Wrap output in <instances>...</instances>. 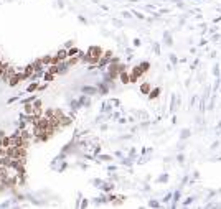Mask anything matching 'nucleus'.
I'll list each match as a JSON object with an SVG mask.
<instances>
[{
    "mask_svg": "<svg viewBox=\"0 0 221 209\" xmlns=\"http://www.w3.org/2000/svg\"><path fill=\"white\" fill-rule=\"evenodd\" d=\"M103 54H104V51L101 50L99 46H91L86 53L81 54V61L87 63V64H94V66H96L97 63H99V60L103 58Z\"/></svg>",
    "mask_w": 221,
    "mask_h": 209,
    "instance_id": "f257e3e1",
    "label": "nucleus"
},
{
    "mask_svg": "<svg viewBox=\"0 0 221 209\" xmlns=\"http://www.w3.org/2000/svg\"><path fill=\"white\" fill-rule=\"evenodd\" d=\"M23 79H27L25 72H23V71H17L15 74H13L12 78H10L8 86H10V88H15V86H17V84H20V82H22Z\"/></svg>",
    "mask_w": 221,
    "mask_h": 209,
    "instance_id": "f03ea898",
    "label": "nucleus"
},
{
    "mask_svg": "<svg viewBox=\"0 0 221 209\" xmlns=\"http://www.w3.org/2000/svg\"><path fill=\"white\" fill-rule=\"evenodd\" d=\"M17 72V69L13 68V66H8V64H5V69H3V74H2V78H0V81H3V82H8L10 81V78H12L13 74Z\"/></svg>",
    "mask_w": 221,
    "mask_h": 209,
    "instance_id": "7ed1b4c3",
    "label": "nucleus"
},
{
    "mask_svg": "<svg viewBox=\"0 0 221 209\" xmlns=\"http://www.w3.org/2000/svg\"><path fill=\"white\" fill-rule=\"evenodd\" d=\"M142 74H144V71L140 69V66L137 64L134 69H132V72H131V82H137L140 78H142Z\"/></svg>",
    "mask_w": 221,
    "mask_h": 209,
    "instance_id": "20e7f679",
    "label": "nucleus"
},
{
    "mask_svg": "<svg viewBox=\"0 0 221 209\" xmlns=\"http://www.w3.org/2000/svg\"><path fill=\"white\" fill-rule=\"evenodd\" d=\"M23 72H25V76H27V79H31V76L35 74V64L31 63V64H28V66H25V69H23Z\"/></svg>",
    "mask_w": 221,
    "mask_h": 209,
    "instance_id": "39448f33",
    "label": "nucleus"
},
{
    "mask_svg": "<svg viewBox=\"0 0 221 209\" xmlns=\"http://www.w3.org/2000/svg\"><path fill=\"white\" fill-rule=\"evenodd\" d=\"M56 56H58V60H59V61H66V60H68V58H69V54H68V50H66V48H63V50H59Z\"/></svg>",
    "mask_w": 221,
    "mask_h": 209,
    "instance_id": "423d86ee",
    "label": "nucleus"
},
{
    "mask_svg": "<svg viewBox=\"0 0 221 209\" xmlns=\"http://www.w3.org/2000/svg\"><path fill=\"white\" fill-rule=\"evenodd\" d=\"M119 78H121V81L124 82V84H127V82H131V74H129L127 71H122L121 74H119Z\"/></svg>",
    "mask_w": 221,
    "mask_h": 209,
    "instance_id": "0eeeda50",
    "label": "nucleus"
},
{
    "mask_svg": "<svg viewBox=\"0 0 221 209\" xmlns=\"http://www.w3.org/2000/svg\"><path fill=\"white\" fill-rule=\"evenodd\" d=\"M159 96H160V88H155V89H152V91L149 92V99H150V100L157 99Z\"/></svg>",
    "mask_w": 221,
    "mask_h": 209,
    "instance_id": "6e6552de",
    "label": "nucleus"
},
{
    "mask_svg": "<svg viewBox=\"0 0 221 209\" xmlns=\"http://www.w3.org/2000/svg\"><path fill=\"white\" fill-rule=\"evenodd\" d=\"M31 115L35 117V119H40V117H43V109L41 107H35V110H33V114Z\"/></svg>",
    "mask_w": 221,
    "mask_h": 209,
    "instance_id": "1a4fd4ad",
    "label": "nucleus"
},
{
    "mask_svg": "<svg viewBox=\"0 0 221 209\" xmlns=\"http://www.w3.org/2000/svg\"><path fill=\"white\" fill-rule=\"evenodd\" d=\"M140 92L142 94H149L150 92V84L149 82H144V84L140 86Z\"/></svg>",
    "mask_w": 221,
    "mask_h": 209,
    "instance_id": "9d476101",
    "label": "nucleus"
},
{
    "mask_svg": "<svg viewBox=\"0 0 221 209\" xmlns=\"http://www.w3.org/2000/svg\"><path fill=\"white\" fill-rule=\"evenodd\" d=\"M71 122H73L71 117H65V115H63L61 117V127H66V125H69Z\"/></svg>",
    "mask_w": 221,
    "mask_h": 209,
    "instance_id": "9b49d317",
    "label": "nucleus"
},
{
    "mask_svg": "<svg viewBox=\"0 0 221 209\" xmlns=\"http://www.w3.org/2000/svg\"><path fill=\"white\" fill-rule=\"evenodd\" d=\"M55 76H56V74H53V72H50V71H46V72L43 74V79H45V81H53Z\"/></svg>",
    "mask_w": 221,
    "mask_h": 209,
    "instance_id": "f8f14e48",
    "label": "nucleus"
},
{
    "mask_svg": "<svg viewBox=\"0 0 221 209\" xmlns=\"http://www.w3.org/2000/svg\"><path fill=\"white\" fill-rule=\"evenodd\" d=\"M163 38H165V43L168 45V46H170V45H173V41H172V35L168 33V31H165V33H163Z\"/></svg>",
    "mask_w": 221,
    "mask_h": 209,
    "instance_id": "ddd939ff",
    "label": "nucleus"
},
{
    "mask_svg": "<svg viewBox=\"0 0 221 209\" xmlns=\"http://www.w3.org/2000/svg\"><path fill=\"white\" fill-rule=\"evenodd\" d=\"M140 69H142V71L144 72H147V71H149V68H150V63L149 61H144V63H140Z\"/></svg>",
    "mask_w": 221,
    "mask_h": 209,
    "instance_id": "4468645a",
    "label": "nucleus"
},
{
    "mask_svg": "<svg viewBox=\"0 0 221 209\" xmlns=\"http://www.w3.org/2000/svg\"><path fill=\"white\" fill-rule=\"evenodd\" d=\"M68 54L69 56H76V54H79V50L74 48V46H71V48H68Z\"/></svg>",
    "mask_w": 221,
    "mask_h": 209,
    "instance_id": "2eb2a0df",
    "label": "nucleus"
},
{
    "mask_svg": "<svg viewBox=\"0 0 221 209\" xmlns=\"http://www.w3.org/2000/svg\"><path fill=\"white\" fill-rule=\"evenodd\" d=\"M188 137H190V128H183V130H182L180 138H182V140H185V138H188Z\"/></svg>",
    "mask_w": 221,
    "mask_h": 209,
    "instance_id": "dca6fc26",
    "label": "nucleus"
},
{
    "mask_svg": "<svg viewBox=\"0 0 221 209\" xmlns=\"http://www.w3.org/2000/svg\"><path fill=\"white\" fill-rule=\"evenodd\" d=\"M83 92H86V94H96L97 89L96 88H83Z\"/></svg>",
    "mask_w": 221,
    "mask_h": 209,
    "instance_id": "f3484780",
    "label": "nucleus"
},
{
    "mask_svg": "<svg viewBox=\"0 0 221 209\" xmlns=\"http://www.w3.org/2000/svg\"><path fill=\"white\" fill-rule=\"evenodd\" d=\"M38 89V82H31V84L30 86H28V92H33V91H36Z\"/></svg>",
    "mask_w": 221,
    "mask_h": 209,
    "instance_id": "a211bd4d",
    "label": "nucleus"
},
{
    "mask_svg": "<svg viewBox=\"0 0 221 209\" xmlns=\"http://www.w3.org/2000/svg\"><path fill=\"white\" fill-rule=\"evenodd\" d=\"M175 109H177V96L172 97V107H170V110H172V112H175Z\"/></svg>",
    "mask_w": 221,
    "mask_h": 209,
    "instance_id": "6ab92c4d",
    "label": "nucleus"
},
{
    "mask_svg": "<svg viewBox=\"0 0 221 209\" xmlns=\"http://www.w3.org/2000/svg\"><path fill=\"white\" fill-rule=\"evenodd\" d=\"M41 61L45 63V66H50L51 64V56H43V58H41Z\"/></svg>",
    "mask_w": 221,
    "mask_h": 209,
    "instance_id": "aec40b11",
    "label": "nucleus"
},
{
    "mask_svg": "<svg viewBox=\"0 0 221 209\" xmlns=\"http://www.w3.org/2000/svg\"><path fill=\"white\" fill-rule=\"evenodd\" d=\"M178 199H180V189L177 191V193H175V199H173V204H172V206H177V203H178Z\"/></svg>",
    "mask_w": 221,
    "mask_h": 209,
    "instance_id": "412c9836",
    "label": "nucleus"
},
{
    "mask_svg": "<svg viewBox=\"0 0 221 209\" xmlns=\"http://www.w3.org/2000/svg\"><path fill=\"white\" fill-rule=\"evenodd\" d=\"M99 188H103L104 191H109V189H112V188H114V186H112V184H109V183H106V184H104V186H99Z\"/></svg>",
    "mask_w": 221,
    "mask_h": 209,
    "instance_id": "4be33fe9",
    "label": "nucleus"
},
{
    "mask_svg": "<svg viewBox=\"0 0 221 209\" xmlns=\"http://www.w3.org/2000/svg\"><path fill=\"white\" fill-rule=\"evenodd\" d=\"M149 206H152V207H159V206H160V203H159V201H150Z\"/></svg>",
    "mask_w": 221,
    "mask_h": 209,
    "instance_id": "5701e85b",
    "label": "nucleus"
},
{
    "mask_svg": "<svg viewBox=\"0 0 221 209\" xmlns=\"http://www.w3.org/2000/svg\"><path fill=\"white\" fill-rule=\"evenodd\" d=\"M153 50H155V54H160V46L157 43H153Z\"/></svg>",
    "mask_w": 221,
    "mask_h": 209,
    "instance_id": "b1692460",
    "label": "nucleus"
},
{
    "mask_svg": "<svg viewBox=\"0 0 221 209\" xmlns=\"http://www.w3.org/2000/svg\"><path fill=\"white\" fill-rule=\"evenodd\" d=\"M33 106H35V107H41V100H40V99H35V100H33Z\"/></svg>",
    "mask_w": 221,
    "mask_h": 209,
    "instance_id": "393cba45",
    "label": "nucleus"
},
{
    "mask_svg": "<svg viewBox=\"0 0 221 209\" xmlns=\"http://www.w3.org/2000/svg\"><path fill=\"white\" fill-rule=\"evenodd\" d=\"M104 56L109 58V60H112V51H111V50H109V51H104Z\"/></svg>",
    "mask_w": 221,
    "mask_h": 209,
    "instance_id": "a878e982",
    "label": "nucleus"
},
{
    "mask_svg": "<svg viewBox=\"0 0 221 209\" xmlns=\"http://www.w3.org/2000/svg\"><path fill=\"white\" fill-rule=\"evenodd\" d=\"M193 203V198H187V201L183 203V206H188V204H191Z\"/></svg>",
    "mask_w": 221,
    "mask_h": 209,
    "instance_id": "bb28decb",
    "label": "nucleus"
},
{
    "mask_svg": "<svg viewBox=\"0 0 221 209\" xmlns=\"http://www.w3.org/2000/svg\"><path fill=\"white\" fill-rule=\"evenodd\" d=\"M168 180V175H162V176H160V178H159V181H160V183H163V181H167Z\"/></svg>",
    "mask_w": 221,
    "mask_h": 209,
    "instance_id": "cd10ccee",
    "label": "nucleus"
},
{
    "mask_svg": "<svg viewBox=\"0 0 221 209\" xmlns=\"http://www.w3.org/2000/svg\"><path fill=\"white\" fill-rule=\"evenodd\" d=\"M134 15L137 17V18H140V20H144V18H145V17H144V15H142V13H140V12H134Z\"/></svg>",
    "mask_w": 221,
    "mask_h": 209,
    "instance_id": "c85d7f7f",
    "label": "nucleus"
},
{
    "mask_svg": "<svg viewBox=\"0 0 221 209\" xmlns=\"http://www.w3.org/2000/svg\"><path fill=\"white\" fill-rule=\"evenodd\" d=\"M101 160H104V161H111V160H112V156H107V155H104V156H101Z\"/></svg>",
    "mask_w": 221,
    "mask_h": 209,
    "instance_id": "c756f323",
    "label": "nucleus"
},
{
    "mask_svg": "<svg viewBox=\"0 0 221 209\" xmlns=\"http://www.w3.org/2000/svg\"><path fill=\"white\" fill-rule=\"evenodd\" d=\"M170 61L173 63V64H177V56H175V54H170Z\"/></svg>",
    "mask_w": 221,
    "mask_h": 209,
    "instance_id": "7c9ffc66",
    "label": "nucleus"
},
{
    "mask_svg": "<svg viewBox=\"0 0 221 209\" xmlns=\"http://www.w3.org/2000/svg\"><path fill=\"white\" fill-rule=\"evenodd\" d=\"M218 68H219V66L216 64V66H215V69H213V72H215V76H219V69H218Z\"/></svg>",
    "mask_w": 221,
    "mask_h": 209,
    "instance_id": "2f4dec72",
    "label": "nucleus"
},
{
    "mask_svg": "<svg viewBox=\"0 0 221 209\" xmlns=\"http://www.w3.org/2000/svg\"><path fill=\"white\" fill-rule=\"evenodd\" d=\"M71 46H74V43H73V41H68V43H66V50H68V48H71Z\"/></svg>",
    "mask_w": 221,
    "mask_h": 209,
    "instance_id": "473e14b6",
    "label": "nucleus"
},
{
    "mask_svg": "<svg viewBox=\"0 0 221 209\" xmlns=\"http://www.w3.org/2000/svg\"><path fill=\"white\" fill-rule=\"evenodd\" d=\"M139 45H140V40H139V38H135V40H134V46H139Z\"/></svg>",
    "mask_w": 221,
    "mask_h": 209,
    "instance_id": "72a5a7b5",
    "label": "nucleus"
},
{
    "mask_svg": "<svg viewBox=\"0 0 221 209\" xmlns=\"http://www.w3.org/2000/svg\"><path fill=\"white\" fill-rule=\"evenodd\" d=\"M122 15H124L125 18H131V17H132V15H131V13H129V12H124V13H122Z\"/></svg>",
    "mask_w": 221,
    "mask_h": 209,
    "instance_id": "f704fd0d",
    "label": "nucleus"
},
{
    "mask_svg": "<svg viewBox=\"0 0 221 209\" xmlns=\"http://www.w3.org/2000/svg\"><path fill=\"white\" fill-rule=\"evenodd\" d=\"M18 99V97H12V99H8V104H12V102H15V100Z\"/></svg>",
    "mask_w": 221,
    "mask_h": 209,
    "instance_id": "c9c22d12",
    "label": "nucleus"
},
{
    "mask_svg": "<svg viewBox=\"0 0 221 209\" xmlns=\"http://www.w3.org/2000/svg\"><path fill=\"white\" fill-rule=\"evenodd\" d=\"M183 160H185V158H183V155H178V161L183 163Z\"/></svg>",
    "mask_w": 221,
    "mask_h": 209,
    "instance_id": "e433bc0d",
    "label": "nucleus"
},
{
    "mask_svg": "<svg viewBox=\"0 0 221 209\" xmlns=\"http://www.w3.org/2000/svg\"><path fill=\"white\" fill-rule=\"evenodd\" d=\"M2 137H5V132H3V130H0V138H2Z\"/></svg>",
    "mask_w": 221,
    "mask_h": 209,
    "instance_id": "4c0bfd02",
    "label": "nucleus"
}]
</instances>
